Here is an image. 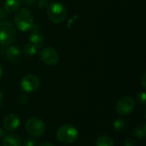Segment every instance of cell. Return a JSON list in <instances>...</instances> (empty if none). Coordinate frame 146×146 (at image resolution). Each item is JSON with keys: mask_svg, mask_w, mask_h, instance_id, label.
I'll use <instances>...</instances> for the list:
<instances>
[{"mask_svg": "<svg viewBox=\"0 0 146 146\" xmlns=\"http://www.w3.org/2000/svg\"><path fill=\"white\" fill-rule=\"evenodd\" d=\"M26 129L27 133L33 137H41L45 131V124L42 120L37 117L30 118L26 123Z\"/></svg>", "mask_w": 146, "mask_h": 146, "instance_id": "5", "label": "cell"}, {"mask_svg": "<svg viewBox=\"0 0 146 146\" xmlns=\"http://www.w3.org/2000/svg\"><path fill=\"white\" fill-rule=\"evenodd\" d=\"M30 44L34 45L37 49L41 48L44 44V38L39 31H33L29 36Z\"/></svg>", "mask_w": 146, "mask_h": 146, "instance_id": "11", "label": "cell"}, {"mask_svg": "<svg viewBox=\"0 0 146 146\" xmlns=\"http://www.w3.org/2000/svg\"><path fill=\"white\" fill-rule=\"evenodd\" d=\"M3 68L2 65L0 64V78H1L2 75H3Z\"/></svg>", "mask_w": 146, "mask_h": 146, "instance_id": "28", "label": "cell"}, {"mask_svg": "<svg viewBox=\"0 0 146 146\" xmlns=\"http://www.w3.org/2000/svg\"><path fill=\"white\" fill-rule=\"evenodd\" d=\"M16 38L15 27L9 21H0V44L7 46L12 44Z\"/></svg>", "mask_w": 146, "mask_h": 146, "instance_id": "4", "label": "cell"}, {"mask_svg": "<svg viewBox=\"0 0 146 146\" xmlns=\"http://www.w3.org/2000/svg\"><path fill=\"white\" fill-rule=\"evenodd\" d=\"M135 108V101L129 96L120 98L115 104V110L121 115H130Z\"/></svg>", "mask_w": 146, "mask_h": 146, "instance_id": "6", "label": "cell"}, {"mask_svg": "<svg viewBox=\"0 0 146 146\" xmlns=\"http://www.w3.org/2000/svg\"><path fill=\"white\" fill-rule=\"evenodd\" d=\"M14 21L15 27L21 32L30 31L33 26V17L31 12L26 8L21 9L17 11L15 15Z\"/></svg>", "mask_w": 146, "mask_h": 146, "instance_id": "1", "label": "cell"}, {"mask_svg": "<svg viewBox=\"0 0 146 146\" xmlns=\"http://www.w3.org/2000/svg\"><path fill=\"white\" fill-rule=\"evenodd\" d=\"M134 135L138 139H144V138H145L146 125L145 123L136 127V128L134 129Z\"/></svg>", "mask_w": 146, "mask_h": 146, "instance_id": "16", "label": "cell"}, {"mask_svg": "<svg viewBox=\"0 0 146 146\" xmlns=\"http://www.w3.org/2000/svg\"><path fill=\"white\" fill-rule=\"evenodd\" d=\"M40 59L48 66H54L59 61L58 52L52 47H46L40 52Z\"/></svg>", "mask_w": 146, "mask_h": 146, "instance_id": "8", "label": "cell"}, {"mask_svg": "<svg viewBox=\"0 0 146 146\" xmlns=\"http://www.w3.org/2000/svg\"><path fill=\"white\" fill-rule=\"evenodd\" d=\"M36 145V140L31 138L26 139L23 142V146H35Z\"/></svg>", "mask_w": 146, "mask_h": 146, "instance_id": "20", "label": "cell"}, {"mask_svg": "<svg viewBox=\"0 0 146 146\" xmlns=\"http://www.w3.org/2000/svg\"><path fill=\"white\" fill-rule=\"evenodd\" d=\"M46 9L47 16L53 23H62L67 17V9L59 2H53L50 3Z\"/></svg>", "mask_w": 146, "mask_h": 146, "instance_id": "2", "label": "cell"}, {"mask_svg": "<svg viewBox=\"0 0 146 146\" xmlns=\"http://www.w3.org/2000/svg\"><path fill=\"white\" fill-rule=\"evenodd\" d=\"M96 146H114L115 143L114 140L111 137L108 136V135H103L100 136L97 141H96Z\"/></svg>", "mask_w": 146, "mask_h": 146, "instance_id": "14", "label": "cell"}, {"mask_svg": "<svg viewBox=\"0 0 146 146\" xmlns=\"http://www.w3.org/2000/svg\"><path fill=\"white\" fill-rule=\"evenodd\" d=\"M141 84H142V86L144 88L146 87V74L145 73L143 75H142V78H141Z\"/></svg>", "mask_w": 146, "mask_h": 146, "instance_id": "25", "label": "cell"}, {"mask_svg": "<svg viewBox=\"0 0 146 146\" xmlns=\"http://www.w3.org/2000/svg\"><path fill=\"white\" fill-rule=\"evenodd\" d=\"M38 146H54L52 144H50V143H48V142H45V143H41V144H39Z\"/></svg>", "mask_w": 146, "mask_h": 146, "instance_id": "26", "label": "cell"}, {"mask_svg": "<svg viewBox=\"0 0 146 146\" xmlns=\"http://www.w3.org/2000/svg\"><path fill=\"white\" fill-rule=\"evenodd\" d=\"M3 146H22V142L18 135L9 133L4 136L3 140Z\"/></svg>", "mask_w": 146, "mask_h": 146, "instance_id": "12", "label": "cell"}, {"mask_svg": "<svg viewBox=\"0 0 146 146\" xmlns=\"http://www.w3.org/2000/svg\"><path fill=\"white\" fill-rule=\"evenodd\" d=\"M124 146H137V144L132 138H127L124 140Z\"/></svg>", "mask_w": 146, "mask_h": 146, "instance_id": "22", "label": "cell"}, {"mask_svg": "<svg viewBox=\"0 0 146 146\" xmlns=\"http://www.w3.org/2000/svg\"><path fill=\"white\" fill-rule=\"evenodd\" d=\"M37 48L32 44H27L23 48V53L26 56H33L37 53Z\"/></svg>", "mask_w": 146, "mask_h": 146, "instance_id": "17", "label": "cell"}, {"mask_svg": "<svg viewBox=\"0 0 146 146\" xmlns=\"http://www.w3.org/2000/svg\"><path fill=\"white\" fill-rule=\"evenodd\" d=\"M3 7L6 12H9V13L15 12L21 7V1L20 0H6Z\"/></svg>", "mask_w": 146, "mask_h": 146, "instance_id": "13", "label": "cell"}, {"mask_svg": "<svg viewBox=\"0 0 146 146\" xmlns=\"http://www.w3.org/2000/svg\"><path fill=\"white\" fill-rule=\"evenodd\" d=\"M3 95L2 92L0 91V104H1L2 102H3Z\"/></svg>", "mask_w": 146, "mask_h": 146, "instance_id": "27", "label": "cell"}, {"mask_svg": "<svg viewBox=\"0 0 146 146\" xmlns=\"http://www.w3.org/2000/svg\"><path fill=\"white\" fill-rule=\"evenodd\" d=\"M27 101H28V98H27V96L26 94H21V95H20V97H19V98H18V102H19L20 104L24 105V104H26L27 103Z\"/></svg>", "mask_w": 146, "mask_h": 146, "instance_id": "21", "label": "cell"}, {"mask_svg": "<svg viewBox=\"0 0 146 146\" xmlns=\"http://www.w3.org/2000/svg\"><path fill=\"white\" fill-rule=\"evenodd\" d=\"M37 5L39 9H47L49 3L46 0H38L37 2Z\"/></svg>", "mask_w": 146, "mask_h": 146, "instance_id": "19", "label": "cell"}, {"mask_svg": "<svg viewBox=\"0 0 146 146\" xmlns=\"http://www.w3.org/2000/svg\"><path fill=\"white\" fill-rule=\"evenodd\" d=\"M137 98H138L139 103H140V104H143V105H145V104L146 96H145V92H140V93L138 95Z\"/></svg>", "mask_w": 146, "mask_h": 146, "instance_id": "18", "label": "cell"}, {"mask_svg": "<svg viewBox=\"0 0 146 146\" xmlns=\"http://www.w3.org/2000/svg\"><path fill=\"white\" fill-rule=\"evenodd\" d=\"M7 16H8V15H7L6 10L0 6V20H4L7 18Z\"/></svg>", "mask_w": 146, "mask_h": 146, "instance_id": "23", "label": "cell"}, {"mask_svg": "<svg viewBox=\"0 0 146 146\" xmlns=\"http://www.w3.org/2000/svg\"><path fill=\"white\" fill-rule=\"evenodd\" d=\"M22 1L26 5L28 6H33L37 3V0H22Z\"/></svg>", "mask_w": 146, "mask_h": 146, "instance_id": "24", "label": "cell"}, {"mask_svg": "<svg viewBox=\"0 0 146 146\" xmlns=\"http://www.w3.org/2000/svg\"><path fill=\"white\" fill-rule=\"evenodd\" d=\"M40 80L38 76L34 74H27L24 76L21 81V87L25 92H34L38 89Z\"/></svg>", "mask_w": 146, "mask_h": 146, "instance_id": "7", "label": "cell"}, {"mask_svg": "<svg viewBox=\"0 0 146 146\" xmlns=\"http://www.w3.org/2000/svg\"><path fill=\"white\" fill-rule=\"evenodd\" d=\"M127 127V122L123 118H117L114 121V129L117 133H121L125 130Z\"/></svg>", "mask_w": 146, "mask_h": 146, "instance_id": "15", "label": "cell"}, {"mask_svg": "<svg viewBox=\"0 0 146 146\" xmlns=\"http://www.w3.org/2000/svg\"><path fill=\"white\" fill-rule=\"evenodd\" d=\"M3 126L8 132H13L16 130L20 126V120L15 114H9L6 115L3 121Z\"/></svg>", "mask_w": 146, "mask_h": 146, "instance_id": "9", "label": "cell"}, {"mask_svg": "<svg viewBox=\"0 0 146 146\" xmlns=\"http://www.w3.org/2000/svg\"><path fill=\"white\" fill-rule=\"evenodd\" d=\"M79 137L78 130L72 125L66 124L61 126L56 131V138L57 139L65 144H72L74 143Z\"/></svg>", "mask_w": 146, "mask_h": 146, "instance_id": "3", "label": "cell"}, {"mask_svg": "<svg viewBox=\"0 0 146 146\" xmlns=\"http://www.w3.org/2000/svg\"><path fill=\"white\" fill-rule=\"evenodd\" d=\"M5 55H6L7 58L11 62H14V63L19 62L22 58L21 51L20 50V49L17 46H14V45L7 48V50L5 51Z\"/></svg>", "mask_w": 146, "mask_h": 146, "instance_id": "10", "label": "cell"}, {"mask_svg": "<svg viewBox=\"0 0 146 146\" xmlns=\"http://www.w3.org/2000/svg\"><path fill=\"white\" fill-rule=\"evenodd\" d=\"M4 137V132L3 131V129L0 128V138H3Z\"/></svg>", "mask_w": 146, "mask_h": 146, "instance_id": "29", "label": "cell"}]
</instances>
